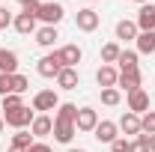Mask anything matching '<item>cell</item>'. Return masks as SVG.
I'll list each match as a JSON object with an SVG mask.
<instances>
[{"instance_id": "18", "label": "cell", "mask_w": 155, "mask_h": 152, "mask_svg": "<svg viewBox=\"0 0 155 152\" xmlns=\"http://www.w3.org/2000/svg\"><path fill=\"white\" fill-rule=\"evenodd\" d=\"M57 39H60L57 27H48V24H45V27H39V30H36V45H42V48H51Z\"/></svg>"}, {"instance_id": "4", "label": "cell", "mask_w": 155, "mask_h": 152, "mask_svg": "<svg viewBox=\"0 0 155 152\" xmlns=\"http://www.w3.org/2000/svg\"><path fill=\"white\" fill-rule=\"evenodd\" d=\"M57 107H60V98L54 90H39L33 95V111H39V114H48V111H57Z\"/></svg>"}, {"instance_id": "31", "label": "cell", "mask_w": 155, "mask_h": 152, "mask_svg": "<svg viewBox=\"0 0 155 152\" xmlns=\"http://www.w3.org/2000/svg\"><path fill=\"white\" fill-rule=\"evenodd\" d=\"M12 21H15V15H12V12H9L6 6H0V30H6V27H9Z\"/></svg>"}, {"instance_id": "8", "label": "cell", "mask_w": 155, "mask_h": 152, "mask_svg": "<svg viewBox=\"0 0 155 152\" xmlns=\"http://www.w3.org/2000/svg\"><path fill=\"white\" fill-rule=\"evenodd\" d=\"M96 125H98V114L93 107H78V116H75L78 131H96Z\"/></svg>"}, {"instance_id": "25", "label": "cell", "mask_w": 155, "mask_h": 152, "mask_svg": "<svg viewBox=\"0 0 155 152\" xmlns=\"http://www.w3.org/2000/svg\"><path fill=\"white\" fill-rule=\"evenodd\" d=\"M122 101V93L116 90V87H107V90H101V104H107V107H116Z\"/></svg>"}, {"instance_id": "32", "label": "cell", "mask_w": 155, "mask_h": 152, "mask_svg": "<svg viewBox=\"0 0 155 152\" xmlns=\"http://www.w3.org/2000/svg\"><path fill=\"white\" fill-rule=\"evenodd\" d=\"M128 143H131V140H125V137H116L114 143H110V152H128Z\"/></svg>"}, {"instance_id": "38", "label": "cell", "mask_w": 155, "mask_h": 152, "mask_svg": "<svg viewBox=\"0 0 155 152\" xmlns=\"http://www.w3.org/2000/svg\"><path fill=\"white\" fill-rule=\"evenodd\" d=\"M3 125H6V122H3V116H0V134H3Z\"/></svg>"}, {"instance_id": "19", "label": "cell", "mask_w": 155, "mask_h": 152, "mask_svg": "<svg viewBox=\"0 0 155 152\" xmlns=\"http://www.w3.org/2000/svg\"><path fill=\"white\" fill-rule=\"evenodd\" d=\"M57 87L60 90H78V69H63L57 75Z\"/></svg>"}, {"instance_id": "12", "label": "cell", "mask_w": 155, "mask_h": 152, "mask_svg": "<svg viewBox=\"0 0 155 152\" xmlns=\"http://www.w3.org/2000/svg\"><path fill=\"white\" fill-rule=\"evenodd\" d=\"M75 122L72 119H57L54 116V140L57 143H72V137H75Z\"/></svg>"}, {"instance_id": "1", "label": "cell", "mask_w": 155, "mask_h": 152, "mask_svg": "<svg viewBox=\"0 0 155 152\" xmlns=\"http://www.w3.org/2000/svg\"><path fill=\"white\" fill-rule=\"evenodd\" d=\"M36 15H39V0H33V3L21 6V12L15 15L12 27L18 30L21 36H30V33H36Z\"/></svg>"}, {"instance_id": "36", "label": "cell", "mask_w": 155, "mask_h": 152, "mask_svg": "<svg viewBox=\"0 0 155 152\" xmlns=\"http://www.w3.org/2000/svg\"><path fill=\"white\" fill-rule=\"evenodd\" d=\"M9 152H27V149H21V146H9Z\"/></svg>"}, {"instance_id": "14", "label": "cell", "mask_w": 155, "mask_h": 152, "mask_svg": "<svg viewBox=\"0 0 155 152\" xmlns=\"http://www.w3.org/2000/svg\"><path fill=\"white\" fill-rule=\"evenodd\" d=\"M30 134H33V137H48V134H54V116L39 114L36 119L30 122Z\"/></svg>"}, {"instance_id": "17", "label": "cell", "mask_w": 155, "mask_h": 152, "mask_svg": "<svg viewBox=\"0 0 155 152\" xmlns=\"http://www.w3.org/2000/svg\"><path fill=\"white\" fill-rule=\"evenodd\" d=\"M116 125H119V131H125V134H140V116L137 114H131V111H125V114L119 116V122H116Z\"/></svg>"}, {"instance_id": "15", "label": "cell", "mask_w": 155, "mask_h": 152, "mask_svg": "<svg viewBox=\"0 0 155 152\" xmlns=\"http://www.w3.org/2000/svg\"><path fill=\"white\" fill-rule=\"evenodd\" d=\"M15 72H18V54L0 48V75H15Z\"/></svg>"}, {"instance_id": "3", "label": "cell", "mask_w": 155, "mask_h": 152, "mask_svg": "<svg viewBox=\"0 0 155 152\" xmlns=\"http://www.w3.org/2000/svg\"><path fill=\"white\" fill-rule=\"evenodd\" d=\"M66 18V9H63V3H39V15H36V21H45L48 27H57L60 21Z\"/></svg>"}, {"instance_id": "40", "label": "cell", "mask_w": 155, "mask_h": 152, "mask_svg": "<svg viewBox=\"0 0 155 152\" xmlns=\"http://www.w3.org/2000/svg\"><path fill=\"white\" fill-rule=\"evenodd\" d=\"M69 152H87V149H69Z\"/></svg>"}, {"instance_id": "21", "label": "cell", "mask_w": 155, "mask_h": 152, "mask_svg": "<svg viewBox=\"0 0 155 152\" xmlns=\"http://www.w3.org/2000/svg\"><path fill=\"white\" fill-rule=\"evenodd\" d=\"M137 24L134 21H119L116 24V39H122V42H128V39H137Z\"/></svg>"}, {"instance_id": "2", "label": "cell", "mask_w": 155, "mask_h": 152, "mask_svg": "<svg viewBox=\"0 0 155 152\" xmlns=\"http://www.w3.org/2000/svg\"><path fill=\"white\" fill-rule=\"evenodd\" d=\"M33 119H36V114H33L27 104H21V107H15V111H3V122L12 125V128H18V131H21V128H27Z\"/></svg>"}, {"instance_id": "16", "label": "cell", "mask_w": 155, "mask_h": 152, "mask_svg": "<svg viewBox=\"0 0 155 152\" xmlns=\"http://www.w3.org/2000/svg\"><path fill=\"white\" fill-rule=\"evenodd\" d=\"M96 81L101 90H107V87H116V81H119V69L116 66H101L96 72Z\"/></svg>"}, {"instance_id": "7", "label": "cell", "mask_w": 155, "mask_h": 152, "mask_svg": "<svg viewBox=\"0 0 155 152\" xmlns=\"http://www.w3.org/2000/svg\"><path fill=\"white\" fill-rule=\"evenodd\" d=\"M75 24H78V30H84V33H93V30H98L101 18H98V12H96V9H78Z\"/></svg>"}, {"instance_id": "28", "label": "cell", "mask_w": 155, "mask_h": 152, "mask_svg": "<svg viewBox=\"0 0 155 152\" xmlns=\"http://www.w3.org/2000/svg\"><path fill=\"white\" fill-rule=\"evenodd\" d=\"M33 143H36V140H33V134H30V131H24V128H21V131L12 137V146H21V149H30Z\"/></svg>"}, {"instance_id": "37", "label": "cell", "mask_w": 155, "mask_h": 152, "mask_svg": "<svg viewBox=\"0 0 155 152\" xmlns=\"http://www.w3.org/2000/svg\"><path fill=\"white\" fill-rule=\"evenodd\" d=\"M18 3H21V6H27V3H33V0H18Z\"/></svg>"}, {"instance_id": "33", "label": "cell", "mask_w": 155, "mask_h": 152, "mask_svg": "<svg viewBox=\"0 0 155 152\" xmlns=\"http://www.w3.org/2000/svg\"><path fill=\"white\" fill-rule=\"evenodd\" d=\"M9 93H12V87H9V75H0V98L9 95Z\"/></svg>"}, {"instance_id": "26", "label": "cell", "mask_w": 155, "mask_h": 152, "mask_svg": "<svg viewBox=\"0 0 155 152\" xmlns=\"http://www.w3.org/2000/svg\"><path fill=\"white\" fill-rule=\"evenodd\" d=\"M75 116H78V104H72V101H60L57 119H72V122H75Z\"/></svg>"}, {"instance_id": "24", "label": "cell", "mask_w": 155, "mask_h": 152, "mask_svg": "<svg viewBox=\"0 0 155 152\" xmlns=\"http://www.w3.org/2000/svg\"><path fill=\"white\" fill-rule=\"evenodd\" d=\"M116 66H119V72H131V69H137V51H122L119 60H116Z\"/></svg>"}, {"instance_id": "41", "label": "cell", "mask_w": 155, "mask_h": 152, "mask_svg": "<svg viewBox=\"0 0 155 152\" xmlns=\"http://www.w3.org/2000/svg\"><path fill=\"white\" fill-rule=\"evenodd\" d=\"M87 3H98V0H87Z\"/></svg>"}, {"instance_id": "39", "label": "cell", "mask_w": 155, "mask_h": 152, "mask_svg": "<svg viewBox=\"0 0 155 152\" xmlns=\"http://www.w3.org/2000/svg\"><path fill=\"white\" fill-rule=\"evenodd\" d=\"M134 3H140V6H143V3H149V0H134Z\"/></svg>"}, {"instance_id": "27", "label": "cell", "mask_w": 155, "mask_h": 152, "mask_svg": "<svg viewBox=\"0 0 155 152\" xmlns=\"http://www.w3.org/2000/svg\"><path fill=\"white\" fill-rule=\"evenodd\" d=\"M140 134H155V111H146L140 116Z\"/></svg>"}, {"instance_id": "10", "label": "cell", "mask_w": 155, "mask_h": 152, "mask_svg": "<svg viewBox=\"0 0 155 152\" xmlns=\"http://www.w3.org/2000/svg\"><path fill=\"white\" fill-rule=\"evenodd\" d=\"M128 111H131V114H137V116H143L146 111H149V93H146L143 87L128 93Z\"/></svg>"}, {"instance_id": "5", "label": "cell", "mask_w": 155, "mask_h": 152, "mask_svg": "<svg viewBox=\"0 0 155 152\" xmlns=\"http://www.w3.org/2000/svg\"><path fill=\"white\" fill-rule=\"evenodd\" d=\"M36 72L42 78H54V81H57V75L63 72V63H60L57 51H54V54H45V57L39 60V63H36Z\"/></svg>"}, {"instance_id": "22", "label": "cell", "mask_w": 155, "mask_h": 152, "mask_svg": "<svg viewBox=\"0 0 155 152\" xmlns=\"http://www.w3.org/2000/svg\"><path fill=\"white\" fill-rule=\"evenodd\" d=\"M119 54H122V48H119L116 42H107V45L101 48V66H114L116 60H119Z\"/></svg>"}, {"instance_id": "30", "label": "cell", "mask_w": 155, "mask_h": 152, "mask_svg": "<svg viewBox=\"0 0 155 152\" xmlns=\"http://www.w3.org/2000/svg\"><path fill=\"white\" fill-rule=\"evenodd\" d=\"M128 152H149V146H146V140H143V134H137L134 140L128 143Z\"/></svg>"}, {"instance_id": "20", "label": "cell", "mask_w": 155, "mask_h": 152, "mask_svg": "<svg viewBox=\"0 0 155 152\" xmlns=\"http://www.w3.org/2000/svg\"><path fill=\"white\" fill-rule=\"evenodd\" d=\"M137 54H155V30L152 33H137Z\"/></svg>"}, {"instance_id": "34", "label": "cell", "mask_w": 155, "mask_h": 152, "mask_svg": "<svg viewBox=\"0 0 155 152\" xmlns=\"http://www.w3.org/2000/svg\"><path fill=\"white\" fill-rule=\"evenodd\" d=\"M27 152H54V149H51L48 143H33V146H30Z\"/></svg>"}, {"instance_id": "13", "label": "cell", "mask_w": 155, "mask_h": 152, "mask_svg": "<svg viewBox=\"0 0 155 152\" xmlns=\"http://www.w3.org/2000/svg\"><path fill=\"white\" fill-rule=\"evenodd\" d=\"M57 57H60V63H63V69H75L78 63H81V57H84V51H81L78 45H63L57 51Z\"/></svg>"}, {"instance_id": "23", "label": "cell", "mask_w": 155, "mask_h": 152, "mask_svg": "<svg viewBox=\"0 0 155 152\" xmlns=\"http://www.w3.org/2000/svg\"><path fill=\"white\" fill-rule=\"evenodd\" d=\"M9 87H12V93L24 95L27 90H30V78H27V75H21V72H15V75H9Z\"/></svg>"}, {"instance_id": "35", "label": "cell", "mask_w": 155, "mask_h": 152, "mask_svg": "<svg viewBox=\"0 0 155 152\" xmlns=\"http://www.w3.org/2000/svg\"><path fill=\"white\" fill-rule=\"evenodd\" d=\"M143 140H146V146H149V152H155V134H143Z\"/></svg>"}, {"instance_id": "11", "label": "cell", "mask_w": 155, "mask_h": 152, "mask_svg": "<svg viewBox=\"0 0 155 152\" xmlns=\"http://www.w3.org/2000/svg\"><path fill=\"white\" fill-rule=\"evenodd\" d=\"M140 84H143V75H140V69H131V72H119V81H116V90L122 93H131V90H140Z\"/></svg>"}, {"instance_id": "6", "label": "cell", "mask_w": 155, "mask_h": 152, "mask_svg": "<svg viewBox=\"0 0 155 152\" xmlns=\"http://www.w3.org/2000/svg\"><path fill=\"white\" fill-rule=\"evenodd\" d=\"M93 137H96L98 143H114L116 137H119V125L116 122H110V119H98V125H96V131H93Z\"/></svg>"}, {"instance_id": "9", "label": "cell", "mask_w": 155, "mask_h": 152, "mask_svg": "<svg viewBox=\"0 0 155 152\" xmlns=\"http://www.w3.org/2000/svg\"><path fill=\"white\" fill-rule=\"evenodd\" d=\"M137 30H140V33H152L155 30V6L152 3H143V6H140V9H137Z\"/></svg>"}, {"instance_id": "29", "label": "cell", "mask_w": 155, "mask_h": 152, "mask_svg": "<svg viewBox=\"0 0 155 152\" xmlns=\"http://www.w3.org/2000/svg\"><path fill=\"white\" fill-rule=\"evenodd\" d=\"M0 101H3V111H15V107H21V104H24V98H21L18 93H9V95H3Z\"/></svg>"}]
</instances>
